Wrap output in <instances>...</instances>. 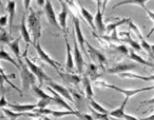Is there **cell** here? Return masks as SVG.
Returning a JSON list of instances; mask_svg holds the SVG:
<instances>
[{
    "instance_id": "e0dca14e",
    "label": "cell",
    "mask_w": 154,
    "mask_h": 120,
    "mask_svg": "<svg viewBox=\"0 0 154 120\" xmlns=\"http://www.w3.org/2000/svg\"><path fill=\"white\" fill-rule=\"evenodd\" d=\"M7 7L6 10L8 12V17H9V32L12 34L13 31V21L16 15V0H7Z\"/></svg>"
},
{
    "instance_id": "ab89813d",
    "label": "cell",
    "mask_w": 154,
    "mask_h": 120,
    "mask_svg": "<svg viewBox=\"0 0 154 120\" xmlns=\"http://www.w3.org/2000/svg\"><path fill=\"white\" fill-rule=\"evenodd\" d=\"M9 23V17H8V15H3L0 17V27L3 28L5 27V26L8 24Z\"/></svg>"
},
{
    "instance_id": "603a6c76",
    "label": "cell",
    "mask_w": 154,
    "mask_h": 120,
    "mask_svg": "<svg viewBox=\"0 0 154 120\" xmlns=\"http://www.w3.org/2000/svg\"><path fill=\"white\" fill-rule=\"evenodd\" d=\"M58 75H60L61 78H64V81H66L68 83L73 84V85H78L79 83L82 82V78L80 75H78L76 74L73 73H66V74H61L60 71H58Z\"/></svg>"
},
{
    "instance_id": "11a10c76",
    "label": "cell",
    "mask_w": 154,
    "mask_h": 120,
    "mask_svg": "<svg viewBox=\"0 0 154 120\" xmlns=\"http://www.w3.org/2000/svg\"><path fill=\"white\" fill-rule=\"evenodd\" d=\"M64 1H65V2H67V3H70L69 0H64Z\"/></svg>"
},
{
    "instance_id": "7dc6e473",
    "label": "cell",
    "mask_w": 154,
    "mask_h": 120,
    "mask_svg": "<svg viewBox=\"0 0 154 120\" xmlns=\"http://www.w3.org/2000/svg\"><path fill=\"white\" fill-rule=\"evenodd\" d=\"M80 118H82V119H87V120H92V119H93L92 115H88V114H81Z\"/></svg>"
},
{
    "instance_id": "db71d44e",
    "label": "cell",
    "mask_w": 154,
    "mask_h": 120,
    "mask_svg": "<svg viewBox=\"0 0 154 120\" xmlns=\"http://www.w3.org/2000/svg\"><path fill=\"white\" fill-rule=\"evenodd\" d=\"M0 6L3 8V4H2V0H0Z\"/></svg>"
},
{
    "instance_id": "5b68a950",
    "label": "cell",
    "mask_w": 154,
    "mask_h": 120,
    "mask_svg": "<svg viewBox=\"0 0 154 120\" xmlns=\"http://www.w3.org/2000/svg\"><path fill=\"white\" fill-rule=\"evenodd\" d=\"M85 45H86V50L90 56V58H92V60H93L95 64H98L100 67L104 70L106 65L108 64V60L106 58V56L100 51H98L97 48L92 47L86 40H85Z\"/></svg>"
},
{
    "instance_id": "8d00e7d4",
    "label": "cell",
    "mask_w": 154,
    "mask_h": 120,
    "mask_svg": "<svg viewBox=\"0 0 154 120\" xmlns=\"http://www.w3.org/2000/svg\"><path fill=\"white\" fill-rule=\"evenodd\" d=\"M90 110H91L92 117H93V119H103V120H108V119H109V115L107 114V113L98 112H96V110L93 109L92 108H90Z\"/></svg>"
},
{
    "instance_id": "4316f807",
    "label": "cell",
    "mask_w": 154,
    "mask_h": 120,
    "mask_svg": "<svg viewBox=\"0 0 154 120\" xmlns=\"http://www.w3.org/2000/svg\"><path fill=\"white\" fill-rule=\"evenodd\" d=\"M20 39H21V37L14 39L12 42H10L8 44L9 48H11V51L14 52V54L17 58V62H19V63L23 62V60H21V56H20Z\"/></svg>"
},
{
    "instance_id": "9a60e30c",
    "label": "cell",
    "mask_w": 154,
    "mask_h": 120,
    "mask_svg": "<svg viewBox=\"0 0 154 120\" xmlns=\"http://www.w3.org/2000/svg\"><path fill=\"white\" fill-rule=\"evenodd\" d=\"M61 4V12L58 14L57 17V20L61 27V30L64 31V33H66V28H67V17H68V6L67 2H65L64 0H59Z\"/></svg>"
},
{
    "instance_id": "484cf974",
    "label": "cell",
    "mask_w": 154,
    "mask_h": 120,
    "mask_svg": "<svg viewBox=\"0 0 154 120\" xmlns=\"http://www.w3.org/2000/svg\"><path fill=\"white\" fill-rule=\"evenodd\" d=\"M149 1V0H123V1L119 2L116 4L112 8L116 9V7H119V6H122V5H137V6H140V8H143L144 11L146 10V2Z\"/></svg>"
},
{
    "instance_id": "44dd1931",
    "label": "cell",
    "mask_w": 154,
    "mask_h": 120,
    "mask_svg": "<svg viewBox=\"0 0 154 120\" xmlns=\"http://www.w3.org/2000/svg\"><path fill=\"white\" fill-rule=\"evenodd\" d=\"M20 37L21 39H23V41L27 44V46L29 45L31 42V37H30V32L27 28V25H26V20H25V16H23V19H21V23L20 25Z\"/></svg>"
},
{
    "instance_id": "60d3db41",
    "label": "cell",
    "mask_w": 154,
    "mask_h": 120,
    "mask_svg": "<svg viewBox=\"0 0 154 120\" xmlns=\"http://www.w3.org/2000/svg\"><path fill=\"white\" fill-rule=\"evenodd\" d=\"M8 104H9V102L6 100L5 96H4V94L2 93L1 96H0V109L4 108V106H8Z\"/></svg>"
},
{
    "instance_id": "ffe728a7",
    "label": "cell",
    "mask_w": 154,
    "mask_h": 120,
    "mask_svg": "<svg viewBox=\"0 0 154 120\" xmlns=\"http://www.w3.org/2000/svg\"><path fill=\"white\" fill-rule=\"evenodd\" d=\"M8 108L12 109L14 112H33L35 109H37V104H26V105H20V104H8Z\"/></svg>"
},
{
    "instance_id": "7a4b0ae2",
    "label": "cell",
    "mask_w": 154,
    "mask_h": 120,
    "mask_svg": "<svg viewBox=\"0 0 154 120\" xmlns=\"http://www.w3.org/2000/svg\"><path fill=\"white\" fill-rule=\"evenodd\" d=\"M20 78H21V85H23V90H28L30 87L35 85L37 82V78L30 69L26 63H20Z\"/></svg>"
},
{
    "instance_id": "ee69618b",
    "label": "cell",
    "mask_w": 154,
    "mask_h": 120,
    "mask_svg": "<svg viewBox=\"0 0 154 120\" xmlns=\"http://www.w3.org/2000/svg\"><path fill=\"white\" fill-rule=\"evenodd\" d=\"M152 104H154V97L151 98L150 100H146V101L142 102V104H140V106H147V105H152Z\"/></svg>"
},
{
    "instance_id": "83f0119b",
    "label": "cell",
    "mask_w": 154,
    "mask_h": 120,
    "mask_svg": "<svg viewBox=\"0 0 154 120\" xmlns=\"http://www.w3.org/2000/svg\"><path fill=\"white\" fill-rule=\"evenodd\" d=\"M82 82L83 83V87H85V96L88 100L93 99L94 98V92L92 90V86H91V82H90V78L85 75V77L82 78Z\"/></svg>"
},
{
    "instance_id": "d590c367",
    "label": "cell",
    "mask_w": 154,
    "mask_h": 120,
    "mask_svg": "<svg viewBox=\"0 0 154 120\" xmlns=\"http://www.w3.org/2000/svg\"><path fill=\"white\" fill-rule=\"evenodd\" d=\"M89 102H90V106H91V108L93 109H95L96 112H102V113H107V114H109V112L108 109H106L104 106H101L99 103H97L94 99H90L89 100Z\"/></svg>"
},
{
    "instance_id": "74e56055",
    "label": "cell",
    "mask_w": 154,
    "mask_h": 120,
    "mask_svg": "<svg viewBox=\"0 0 154 120\" xmlns=\"http://www.w3.org/2000/svg\"><path fill=\"white\" fill-rule=\"evenodd\" d=\"M52 100L51 99H40L39 102L37 103V108L38 109H44V108H47L48 106L51 104V102Z\"/></svg>"
},
{
    "instance_id": "30bf717a",
    "label": "cell",
    "mask_w": 154,
    "mask_h": 120,
    "mask_svg": "<svg viewBox=\"0 0 154 120\" xmlns=\"http://www.w3.org/2000/svg\"><path fill=\"white\" fill-rule=\"evenodd\" d=\"M43 8H44V12H45V15L48 19V21H49L52 26H54V27H56L57 29L61 30V27L58 23V20H57V17L55 15L54 9L52 7V4L50 0H46L45 6Z\"/></svg>"
},
{
    "instance_id": "8fae6325",
    "label": "cell",
    "mask_w": 154,
    "mask_h": 120,
    "mask_svg": "<svg viewBox=\"0 0 154 120\" xmlns=\"http://www.w3.org/2000/svg\"><path fill=\"white\" fill-rule=\"evenodd\" d=\"M73 23H74V31H75V35H76V38H77V41L80 45L81 48L82 50V51L85 53L87 55V58L90 59V56L87 52L86 48L85 47V38L83 37V34L82 32V29H81V25H80V20L77 17H75L73 19Z\"/></svg>"
},
{
    "instance_id": "8992f818",
    "label": "cell",
    "mask_w": 154,
    "mask_h": 120,
    "mask_svg": "<svg viewBox=\"0 0 154 120\" xmlns=\"http://www.w3.org/2000/svg\"><path fill=\"white\" fill-rule=\"evenodd\" d=\"M33 46H34V48H35V51H36L38 56L40 57V58L44 62H46L47 64H49L50 66H51V67L54 68V69H55L57 72L59 71V69L62 68V65H61L59 62H57L54 58H51L49 53H47L45 51L43 50V48L41 46V44L39 43V41L37 43H35Z\"/></svg>"
},
{
    "instance_id": "ba28073f",
    "label": "cell",
    "mask_w": 154,
    "mask_h": 120,
    "mask_svg": "<svg viewBox=\"0 0 154 120\" xmlns=\"http://www.w3.org/2000/svg\"><path fill=\"white\" fill-rule=\"evenodd\" d=\"M33 112H37L39 114H46V115H52L54 118H59V117H62V116H66V115H76L79 118L81 116V113L78 112V110H75V112H71V110H52L50 109H47V108H44V109H35Z\"/></svg>"
},
{
    "instance_id": "7bdbcfd3",
    "label": "cell",
    "mask_w": 154,
    "mask_h": 120,
    "mask_svg": "<svg viewBox=\"0 0 154 120\" xmlns=\"http://www.w3.org/2000/svg\"><path fill=\"white\" fill-rule=\"evenodd\" d=\"M0 74H2L4 77H5L6 78H15V75L14 74H12V75H6V73H5V71H4L1 67H0Z\"/></svg>"
},
{
    "instance_id": "f35d334b",
    "label": "cell",
    "mask_w": 154,
    "mask_h": 120,
    "mask_svg": "<svg viewBox=\"0 0 154 120\" xmlns=\"http://www.w3.org/2000/svg\"><path fill=\"white\" fill-rule=\"evenodd\" d=\"M112 48H113L116 51L121 52V53H123V54H125V55H128V53H129V50H128V48H127V47L124 46V45L112 46Z\"/></svg>"
},
{
    "instance_id": "d6a6232c",
    "label": "cell",
    "mask_w": 154,
    "mask_h": 120,
    "mask_svg": "<svg viewBox=\"0 0 154 120\" xmlns=\"http://www.w3.org/2000/svg\"><path fill=\"white\" fill-rule=\"evenodd\" d=\"M4 82H7V83L9 84V85H10V86L13 88V89H15L16 91L19 92L20 94L23 95V90L19 89V88H17L14 83H13L12 82H10V79H9V78H6L2 74H0V88H1V90H2V91H4Z\"/></svg>"
},
{
    "instance_id": "3957f363",
    "label": "cell",
    "mask_w": 154,
    "mask_h": 120,
    "mask_svg": "<svg viewBox=\"0 0 154 120\" xmlns=\"http://www.w3.org/2000/svg\"><path fill=\"white\" fill-rule=\"evenodd\" d=\"M95 84L97 86H101V87H106V88H109V89H112V90H116L119 93H122V94H124L125 96L127 97H133L135 95H137L138 93H142V92H144V91H149V90H152L154 89V85L152 86H149V87H143V88H137V89H123V88H120V87H117L116 85H112V84H109L105 82H97L95 81Z\"/></svg>"
},
{
    "instance_id": "9f6ffc18",
    "label": "cell",
    "mask_w": 154,
    "mask_h": 120,
    "mask_svg": "<svg viewBox=\"0 0 154 120\" xmlns=\"http://www.w3.org/2000/svg\"><path fill=\"white\" fill-rule=\"evenodd\" d=\"M93 1H95V2H96V3H97V2H98V1H100V0H93Z\"/></svg>"
},
{
    "instance_id": "7c38bea8",
    "label": "cell",
    "mask_w": 154,
    "mask_h": 120,
    "mask_svg": "<svg viewBox=\"0 0 154 120\" xmlns=\"http://www.w3.org/2000/svg\"><path fill=\"white\" fill-rule=\"evenodd\" d=\"M103 16L104 13L102 12V1L100 0V1L97 2V12H96V15L94 17L95 27L100 35H103L104 33H106V24L104 23Z\"/></svg>"
},
{
    "instance_id": "c3c4849f",
    "label": "cell",
    "mask_w": 154,
    "mask_h": 120,
    "mask_svg": "<svg viewBox=\"0 0 154 120\" xmlns=\"http://www.w3.org/2000/svg\"><path fill=\"white\" fill-rule=\"evenodd\" d=\"M36 2H37V5L39 7H44V6H45L46 0H36Z\"/></svg>"
},
{
    "instance_id": "9c48e42d",
    "label": "cell",
    "mask_w": 154,
    "mask_h": 120,
    "mask_svg": "<svg viewBox=\"0 0 154 120\" xmlns=\"http://www.w3.org/2000/svg\"><path fill=\"white\" fill-rule=\"evenodd\" d=\"M73 39H74V62L76 64L77 71L79 74H82L83 71V67H85V60L82 55V52L80 51V48L78 47V41L75 35V31H73Z\"/></svg>"
},
{
    "instance_id": "d6986e66",
    "label": "cell",
    "mask_w": 154,
    "mask_h": 120,
    "mask_svg": "<svg viewBox=\"0 0 154 120\" xmlns=\"http://www.w3.org/2000/svg\"><path fill=\"white\" fill-rule=\"evenodd\" d=\"M48 89H49V91L51 93L52 95V101L54 102V103H56L57 105H59L60 106H62L63 109H67V110H71V112H75V110L72 109V106H70L68 103H66V101L63 100V98L61 95H59L58 93H57L55 90L52 89L51 87H48Z\"/></svg>"
},
{
    "instance_id": "ac0fdd59",
    "label": "cell",
    "mask_w": 154,
    "mask_h": 120,
    "mask_svg": "<svg viewBox=\"0 0 154 120\" xmlns=\"http://www.w3.org/2000/svg\"><path fill=\"white\" fill-rule=\"evenodd\" d=\"M79 6H80V12H81V15L83 17L85 21H86L88 25L91 27V29L95 31L96 27H95V23H94V17L91 13L87 10V9L82 5L81 2H79Z\"/></svg>"
},
{
    "instance_id": "f1b7e54d",
    "label": "cell",
    "mask_w": 154,
    "mask_h": 120,
    "mask_svg": "<svg viewBox=\"0 0 154 120\" xmlns=\"http://www.w3.org/2000/svg\"><path fill=\"white\" fill-rule=\"evenodd\" d=\"M86 75L88 78H90V79L92 81H97V78L100 77V75L98 73V66L96 65L94 62L92 63V62H89L88 66H87V73H86Z\"/></svg>"
},
{
    "instance_id": "bcb514c9",
    "label": "cell",
    "mask_w": 154,
    "mask_h": 120,
    "mask_svg": "<svg viewBox=\"0 0 154 120\" xmlns=\"http://www.w3.org/2000/svg\"><path fill=\"white\" fill-rule=\"evenodd\" d=\"M109 1V0H102V12L103 13H105L106 8H107V5H108Z\"/></svg>"
},
{
    "instance_id": "4dcf8cb0",
    "label": "cell",
    "mask_w": 154,
    "mask_h": 120,
    "mask_svg": "<svg viewBox=\"0 0 154 120\" xmlns=\"http://www.w3.org/2000/svg\"><path fill=\"white\" fill-rule=\"evenodd\" d=\"M2 60L10 62V63L14 65L17 69L20 70V63H19V62H17L14 58H13V57L10 55V53H8L3 48L0 50V61H2Z\"/></svg>"
},
{
    "instance_id": "f5cc1de1",
    "label": "cell",
    "mask_w": 154,
    "mask_h": 120,
    "mask_svg": "<svg viewBox=\"0 0 154 120\" xmlns=\"http://www.w3.org/2000/svg\"><path fill=\"white\" fill-rule=\"evenodd\" d=\"M69 1H70V4H73L76 2V0H69Z\"/></svg>"
},
{
    "instance_id": "cb8c5ba5",
    "label": "cell",
    "mask_w": 154,
    "mask_h": 120,
    "mask_svg": "<svg viewBox=\"0 0 154 120\" xmlns=\"http://www.w3.org/2000/svg\"><path fill=\"white\" fill-rule=\"evenodd\" d=\"M118 35H119V36L126 37V38H124V39H122V40H123V42L128 43L129 45L132 47V48H134L135 51H140L143 50V48H142V46H140V44H139L138 42L134 41V40L131 38L130 32H118Z\"/></svg>"
},
{
    "instance_id": "5bb4252c",
    "label": "cell",
    "mask_w": 154,
    "mask_h": 120,
    "mask_svg": "<svg viewBox=\"0 0 154 120\" xmlns=\"http://www.w3.org/2000/svg\"><path fill=\"white\" fill-rule=\"evenodd\" d=\"M64 41H65V45H66V54H67V57H66V72L67 73H73L74 70V55L71 51V47H70L69 44V40L67 37V34L64 33Z\"/></svg>"
},
{
    "instance_id": "277c9868",
    "label": "cell",
    "mask_w": 154,
    "mask_h": 120,
    "mask_svg": "<svg viewBox=\"0 0 154 120\" xmlns=\"http://www.w3.org/2000/svg\"><path fill=\"white\" fill-rule=\"evenodd\" d=\"M26 52H27V50H25L24 53H23V59L25 61L26 65L28 66V68L30 69V71L36 75L37 78V81H39V83H40V85H42L44 82H51V78L45 72L43 71V69L40 67V66H37L35 63H33V62L30 60L27 55H26Z\"/></svg>"
},
{
    "instance_id": "2e32d148",
    "label": "cell",
    "mask_w": 154,
    "mask_h": 120,
    "mask_svg": "<svg viewBox=\"0 0 154 120\" xmlns=\"http://www.w3.org/2000/svg\"><path fill=\"white\" fill-rule=\"evenodd\" d=\"M48 84L54 90H55L57 93H58L59 95H61L62 97H64L65 99H67L68 101H70L71 103H75V100L73 99V97L71 95V93L70 91L66 88L65 86L61 85V84H58V83H55V82H52L51 81V82H48Z\"/></svg>"
},
{
    "instance_id": "7402d4cb",
    "label": "cell",
    "mask_w": 154,
    "mask_h": 120,
    "mask_svg": "<svg viewBox=\"0 0 154 120\" xmlns=\"http://www.w3.org/2000/svg\"><path fill=\"white\" fill-rule=\"evenodd\" d=\"M2 110L4 112V113L6 114V116L10 119H17L20 116H41V114L36 113V114H32V113H28V112H14V110H11V109H5V106L2 108Z\"/></svg>"
},
{
    "instance_id": "b9f144b4",
    "label": "cell",
    "mask_w": 154,
    "mask_h": 120,
    "mask_svg": "<svg viewBox=\"0 0 154 120\" xmlns=\"http://www.w3.org/2000/svg\"><path fill=\"white\" fill-rule=\"evenodd\" d=\"M23 6L25 12L30 10V6H31V0H23Z\"/></svg>"
},
{
    "instance_id": "816d5d0a",
    "label": "cell",
    "mask_w": 154,
    "mask_h": 120,
    "mask_svg": "<svg viewBox=\"0 0 154 120\" xmlns=\"http://www.w3.org/2000/svg\"><path fill=\"white\" fill-rule=\"evenodd\" d=\"M150 47H151V51H152L153 54H154V45H150Z\"/></svg>"
},
{
    "instance_id": "681fc988",
    "label": "cell",
    "mask_w": 154,
    "mask_h": 120,
    "mask_svg": "<svg viewBox=\"0 0 154 120\" xmlns=\"http://www.w3.org/2000/svg\"><path fill=\"white\" fill-rule=\"evenodd\" d=\"M154 32V25H153V27L151 28V30L149 31V33H148V35H147V37H150L151 35H152V33Z\"/></svg>"
},
{
    "instance_id": "6da1fadb",
    "label": "cell",
    "mask_w": 154,
    "mask_h": 120,
    "mask_svg": "<svg viewBox=\"0 0 154 120\" xmlns=\"http://www.w3.org/2000/svg\"><path fill=\"white\" fill-rule=\"evenodd\" d=\"M26 25L29 30V32L33 36V45L38 42V40L41 38L42 26H41V13L35 12L32 9H30V13L26 19Z\"/></svg>"
},
{
    "instance_id": "f546056e",
    "label": "cell",
    "mask_w": 154,
    "mask_h": 120,
    "mask_svg": "<svg viewBox=\"0 0 154 120\" xmlns=\"http://www.w3.org/2000/svg\"><path fill=\"white\" fill-rule=\"evenodd\" d=\"M130 17H125V19H118L117 21L112 23H109L108 25H106V33H108L109 35L111 34L113 30H116L118 26L123 25V24H127V23L129 21Z\"/></svg>"
},
{
    "instance_id": "f6af8a7d",
    "label": "cell",
    "mask_w": 154,
    "mask_h": 120,
    "mask_svg": "<svg viewBox=\"0 0 154 120\" xmlns=\"http://www.w3.org/2000/svg\"><path fill=\"white\" fill-rule=\"evenodd\" d=\"M146 13L147 14V16H148V17H149V20H152L153 23H154V12H152V11H150V10H148V9H146Z\"/></svg>"
},
{
    "instance_id": "6f0895ef",
    "label": "cell",
    "mask_w": 154,
    "mask_h": 120,
    "mask_svg": "<svg viewBox=\"0 0 154 120\" xmlns=\"http://www.w3.org/2000/svg\"><path fill=\"white\" fill-rule=\"evenodd\" d=\"M0 96H1V95H0Z\"/></svg>"
},
{
    "instance_id": "1f68e13d",
    "label": "cell",
    "mask_w": 154,
    "mask_h": 120,
    "mask_svg": "<svg viewBox=\"0 0 154 120\" xmlns=\"http://www.w3.org/2000/svg\"><path fill=\"white\" fill-rule=\"evenodd\" d=\"M121 78H138V79H143L144 82H149V81H154V75H149V77H143V75H139L137 74L133 73H120L118 74Z\"/></svg>"
},
{
    "instance_id": "f907efd6",
    "label": "cell",
    "mask_w": 154,
    "mask_h": 120,
    "mask_svg": "<svg viewBox=\"0 0 154 120\" xmlns=\"http://www.w3.org/2000/svg\"><path fill=\"white\" fill-rule=\"evenodd\" d=\"M146 119H148V120H154V114H152V115H149V116H147Z\"/></svg>"
},
{
    "instance_id": "836d02e7",
    "label": "cell",
    "mask_w": 154,
    "mask_h": 120,
    "mask_svg": "<svg viewBox=\"0 0 154 120\" xmlns=\"http://www.w3.org/2000/svg\"><path fill=\"white\" fill-rule=\"evenodd\" d=\"M13 40H14V38L12 37V35L10 32H7V31L5 29H1V31H0V43L1 44H8L12 42Z\"/></svg>"
},
{
    "instance_id": "d4e9b609",
    "label": "cell",
    "mask_w": 154,
    "mask_h": 120,
    "mask_svg": "<svg viewBox=\"0 0 154 120\" xmlns=\"http://www.w3.org/2000/svg\"><path fill=\"white\" fill-rule=\"evenodd\" d=\"M128 58L131 59L132 61H134V62H137V63H140V64H143V65L148 66V67H150V68L154 69V64H152L151 62H149V61L144 60L142 56H140L139 54H137V53H136L134 51H132V50L129 51Z\"/></svg>"
},
{
    "instance_id": "4fadbf2b",
    "label": "cell",
    "mask_w": 154,
    "mask_h": 120,
    "mask_svg": "<svg viewBox=\"0 0 154 120\" xmlns=\"http://www.w3.org/2000/svg\"><path fill=\"white\" fill-rule=\"evenodd\" d=\"M135 69H137V64L122 61V62H119V63H116V65L113 66V67L108 69L107 72L109 74H117L118 75L120 73L128 72V71H132Z\"/></svg>"
},
{
    "instance_id": "e575fe53",
    "label": "cell",
    "mask_w": 154,
    "mask_h": 120,
    "mask_svg": "<svg viewBox=\"0 0 154 120\" xmlns=\"http://www.w3.org/2000/svg\"><path fill=\"white\" fill-rule=\"evenodd\" d=\"M32 89H33V92L35 93V95H37L40 99H51L52 100V96L47 94V93L45 91H43L40 87H38L36 85H33Z\"/></svg>"
},
{
    "instance_id": "52a82bcc",
    "label": "cell",
    "mask_w": 154,
    "mask_h": 120,
    "mask_svg": "<svg viewBox=\"0 0 154 120\" xmlns=\"http://www.w3.org/2000/svg\"><path fill=\"white\" fill-rule=\"evenodd\" d=\"M129 99H130L129 97L125 96L124 100H123L121 105L118 106L117 109L112 110V112H109V116L114 117V118H123V119H127V120H138L139 119L138 117L125 113V108H126V105H127V103H128Z\"/></svg>"
}]
</instances>
